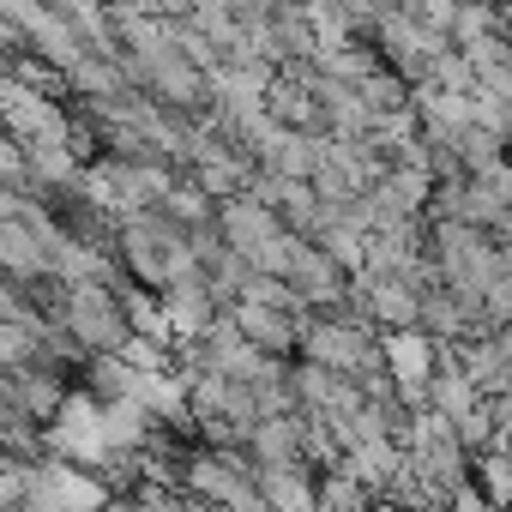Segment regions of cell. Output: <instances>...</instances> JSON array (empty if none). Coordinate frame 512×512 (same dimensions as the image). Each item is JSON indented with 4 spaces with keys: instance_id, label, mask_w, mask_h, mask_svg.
Wrapping results in <instances>:
<instances>
[{
    "instance_id": "6da1fadb",
    "label": "cell",
    "mask_w": 512,
    "mask_h": 512,
    "mask_svg": "<svg viewBox=\"0 0 512 512\" xmlns=\"http://www.w3.org/2000/svg\"><path fill=\"white\" fill-rule=\"evenodd\" d=\"M229 320L241 326V338H253L266 356H290L302 344V326H290V314L284 308H266V302H235Z\"/></svg>"
},
{
    "instance_id": "7a4b0ae2",
    "label": "cell",
    "mask_w": 512,
    "mask_h": 512,
    "mask_svg": "<svg viewBox=\"0 0 512 512\" xmlns=\"http://www.w3.org/2000/svg\"><path fill=\"white\" fill-rule=\"evenodd\" d=\"M260 494L272 512H320V488L302 464H260Z\"/></svg>"
},
{
    "instance_id": "3957f363",
    "label": "cell",
    "mask_w": 512,
    "mask_h": 512,
    "mask_svg": "<svg viewBox=\"0 0 512 512\" xmlns=\"http://www.w3.org/2000/svg\"><path fill=\"white\" fill-rule=\"evenodd\" d=\"M314 67H320L326 79H338V85H368V79L380 73V55H374V49H362V43L350 37V43H320Z\"/></svg>"
},
{
    "instance_id": "277c9868",
    "label": "cell",
    "mask_w": 512,
    "mask_h": 512,
    "mask_svg": "<svg viewBox=\"0 0 512 512\" xmlns=\"http://www.w3.org/2000/svg\"><path fill=\"white\" fill-rule=\"evenodd\" d=\"M302 422H290V416H266L260 428L247 434V446H253V458L260 464H296V452H302Z\"/></svg>"
},
{
    "instance_id": "5b68a950",
    "label": "cell",
    "mask_w": 512,
    "mask_h": 512,
    "mask_svg": "<svg viewBox=\"0 0 512 512\" xmlns=\"http://www.w3.org/2000/svg\"><path fill=\"white\" fill-rule=\"evenodd\" d=\"M458 13H464V0H416V19H422L428 31H440V37H452Z\"/></svg>"
},
{
    "instance_id": "8992f818",
    "label": "cell",
    "mask_w": 512,
    "mask_h": 512,
    "mask_svg": "<svg viewBox=\"0 0 512 512\" xmlns=\"http://www.w3.org/2000/svg\"><path fill=\"white\" fill-rule=\"evenodd\" d=\"M392 7H404V13H416V0H392Z\"/></svg>"
}]
</instances>
